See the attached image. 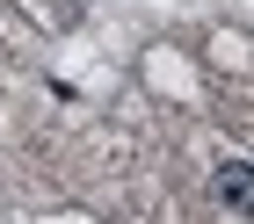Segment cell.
Returning a JSON list of instances; mask_svg holds the SVG:
<instances>
[{
	"label": "cell",
	"instance_id": "obj_1",
	"mask_svg": "<svg viewBox=\"0 0 254 224\" xmlns=\"http://www.w3.org/2000/svg\"><path fill=\"white\" fill-rule=\"evenodd\" d=\"M211 188H218V203H225V210L254 217V167H247V159H225V167L211 174Z\"/></svg>",
	"mask_w": 254,
	"mask_h": 224
}]
</instances>
